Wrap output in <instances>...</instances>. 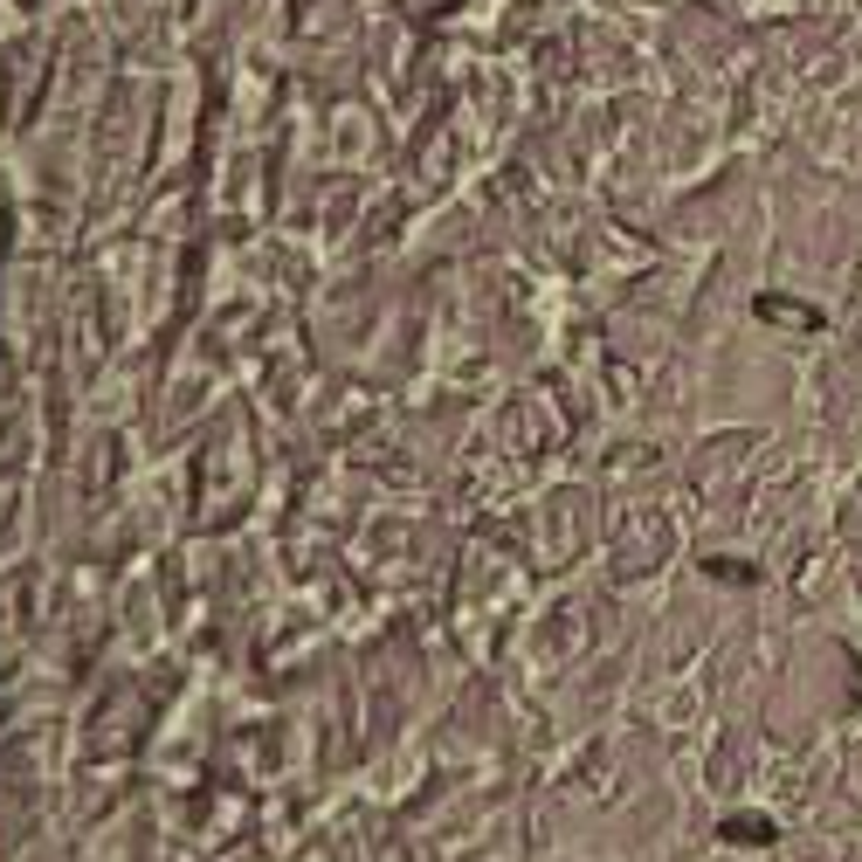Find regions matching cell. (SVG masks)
<instances>
[{
  "label": "cell",
  "instance_id": "obj_1",
  "mask_svg": "<svg viewBox=\"0 0 862 862\" xmlns=\"http://www.w3.org/2000/svg\"><path fill=\"white\" fill-rule=\"evenodd\" d=\"M725 835H731V842H773V822H766V814H731Z\"/></svg>",
  "mask_w": 862,
  "mask_h": 862
}]
</instances>
